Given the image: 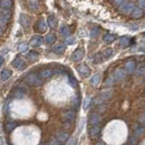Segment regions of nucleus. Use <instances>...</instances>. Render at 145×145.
Wrapping results in <instances>:
<instances>
[{"label":"nucleus","instance_id":"nucleus-29","mask_svg":"<svg viewBox=\"0 0 145 145\" xmlns=\"http://www.w3.org/2000/svg\"><path fill=\"white\" fill-rule=\"evenodd\" d=\"M103 56L101 53H98L94 56V58H93V63L94 65H98V63H101L103 61Z\"/></svg>","mask_w":145,"mask_h":145},{"label":"nucleus","instance_id":"nucleus-4","mask_svg":"<svg viewBox=\"0 0 145 145\" xmlns=\"http://www.w3.org/2000/svg\"><path fill=\"white\" fill-rule=\"evenodd\" d=\"M77 72H79V74L82 76V77H84V78H86V77L90 76L91 74V69L90 67H88L86 65H79L78 67H77Z\"/></svg>","mask_w":145,"mask_h":145},{"label":"nucleus","instance_id":"nucleus-46","mask_svg":"<svg viewBox=\"0 0 145 145\" xmlns=\"http://www.w3.org/2000/svg\"><path fill=\"white\" fill-rule=\"evenodd\" d=\"M3 34V29H2V27L0 26V35H1Z\"/></svg>","mask_w":145,"mask_h":145},{"label":"nucleus","instance_id":"nucleus-26","mask_svg":"<svg viewBox=\"0 0 145 145\" xmlns=\"http://www.w3.org/2000/svg\"><path fill=\"white\" fill-rule=\"evenodd\" d=\"M116 39V35L112 34H107L103 36V41L107 44H111Z\"/></svg>","mask_w":145,"mask_h":145},{"label":"nucleus","instance_id":"nucleus-19","mask_svg":"<svg viewBox=\"0 0 145 145\" xmlns=\"http://www.w3.org/2000/svg\"><path fill=\"white\" fill-rule=\"evenodd\" d=\"M101 78H102V75L100 74H94L92 77V79L90 80V84H92L93 87H96V86L100 84V82H101Z\"/></svg>","mask_w":145,"mask_h":145},{"label":"nucleus","instance_id":"nucleus-13","mask_svg":"<svg viewBox=\"0 0 145 145\" xmlns=\"http://www.w3.org/2000/svg\"><path fill=\"white\" fill-rule=\"evenodd\" d=\"M25 94V89L23 86H18L16 88L15 92H14V97L16 99H21L22 97H24V95Z\"/></svg>","mask_w":145,"mask_h":145},{"label":"nucleus","instance_id":"nucleus-36","mask_svg":"<svg viewBox=\"0 0 145 145\" xmlns=\"http://www.w3.org/2000/svg\"><path fill=\"white\" fill-rule=\"evenodd\" d=\"M144 72H145V67H144V65H139L138 68H137V74L139 75H143Z\"/></svg>","mask_w":145,"mask_h":145},{"label":"nucleus","instance_id":"nucleus-20","mask_svg":"<svg viewBox=\"0 0 145 145\" xmlns=\"http://www.w3.org/2000/svg\"><path fill=\"white\" fill-rule=\"evenodd\" d=\"M26 58L28 59L30 62H35L39 58V54L35 51H30L26 54Z\"/></svg>","mask_w":145,"mask_h":145},{"label":"nucleus","instance_id":"nucleus-7","mask_svg":"<svg viewBox=\"0 0 145 145\" xmlns=\"http://www.w3.org/2000/svg\"><path fill=\"white\" fill-rule=\"evenodd\" d=\"M134 9V5L131 4V3H124L122 4L121 7H120V12L121 13H123L126 14V15H130Z\"/></svg>","mask_w":145,"mask_h":145},{"label":"nucleus","instance_id":"nucleus-22","mask_svg":"<svg viewBox=\"0 0 145 145\" xmlns=\"http://www.w3.org/2000/svg\"><path fill=\"white\" fill-rule=\"evenodd\" d=\"M53 51L56 54H63L65 51V46L63 44H57L53 48Z\"/></svg>","mask_w":145,"mask_h":145},{"label":"nucleus","instance_id":"nucleus-1","mask_svg":"<svg viewBox=\"0 0 145 145\" xmlns=\"http://www.w3.org/2000/svg\"><path fill=\"white\" fill-rule=\"evenodd\" d=\"M25 82L31 86H39L42 84V81L39 78L38 75L35 74H29L25 77Z\"/></svg>","mask_w":145,"mask_h":145},{"label":"nucleus","instance_id":"nucleus-14","mask_svg":"<svg viewBox=\"0 0 145 145\" xmlns=\"http://www.w3.org/2000/svg\"><path fill=\"white\" fill-rule=\"evenodd\" d=\"M136 67V63L134 60H128L125 63L124 70L127 72H133Z\"/></svg>","mask_w":145,"mask_h":145},{"label":"nucleus","instance_id":"nucleus-38","mask_svg":"<svg viewBox=\"0 0 145 145\" xmlns=\"http://www.w3.org/2000/svg\"><path fill=\"white\" fill-rule=\"evenodd\" d=\"M69 81H70V84L74 86V87H76L77 86V82L75 81V78L74 76L72 75H69Z\"/></svg>","mask_w":145,"mask_h":145},{"label":"nucleus","instance_id":"nucleus-28","mask_svg":"<svg viewBox=\"0 0 145 145\" xmlns=\"http://www.w3.org/2000/svg\"><path fill=\"white\" fill-rule=\"evenodd\" d=\"M100 121V115L98 113H93V114L91 116L89 122L91 124H98V122Z\"/></svg>","mask_w":145,"mask_h":145},{"label":"nucleus","instance_id":"nucleus-3","mask_svg":"<svg viewBox=\"0 0 145 145\" xmlns=\"http://www.w3.org/2000/svg\"><path fill=\"white\" fill-rule=\"evenodd\" d=\"M12 65L13 67H15L16 69L19 70V71H23L26 68V63L23 58L21 57H16L15 60H13L12 62Z\"/></svg>","mask_w":145,"mask_h":145},{"label":"nucleus","instance_id":"nucleus-5","mask_svg":"<svg viewBox=\"0 0 145 145\" xmlns=\"http://www.w3.org/2000/svg\"><path fill=\"white\" fill-rule=\"evenodd\" d=\"M29 44L33 47H39L44 44V39L40 35H34L29 41Z\"/></svg>","mask_w":145,"mask_h":145},{"label":"nucleus","instance_id":"nucleus-23","mask_svg":"<svg viewBox=\"0 0 145 145\" xmlns=\"http://www.w3.org/2000/svg\"><path fill=\"white\" fill-rule=\"evenodd\" d=\"M56 41V36L54 33H49L45 36V42L48 44H52Z\"/></svg>","mask_w":145,"mask_h":145},{"label":"nucleus","instance_id":"nucleus-47","mask_svg":"<svg viewBox=\"0 0 145 145\" xmlns=\"http://www.w3.org/2000/svg\"><path fill=\"white\" fill-rule=\"evenodd\" d=\"M0 144H4V140L2 138H0Z\"/></svg>","mask_w":145,"mask_h":145},{"label":"nucleus","instance_id":"nucleus-40","mask_svg":"<svg viewBox=\"0 0 145 145\" xmlns=\"http://www.w3.org/2000/svg\"><path fill=\"white\" fill-rule=\"evenodd\" d=\"M138 5L140 8L145 7V0H138Z\"/></svg>","mask_w":145,"mask_h":145},{"label":"nucleus","instance_id":"nucleus-17","mask_svg":"<svg viewBox=\"0 0 145 145\" xmlns=\"http://www.w3.org/2000/svg\"><path fill=\"white\" fill-rule=\"evenodd\" d=\"M59 31H60V34L63 36H68L71 33V29H70V26L67 25L65 24H63L61 25L60 28H59Z\"/></svg>","mask_w":145,"mask_h":145},{"label":"nucleus","instance_id":"nucleus-11","mask_svg":"<svg viewBox=\"0 0 145 145\" xmlns=\"http://www.w3.org/2000/svg\"><path fill=\"white\" fill-rule=\"evenodd\" d=\"M126 72L125 70L121 69V68H118L114 72V79L118 82H121L125 78Z\"/></svg>","mask_w":145,"mask_h":145},{"label":"nucleus","instance_id":"nucleus-39","mask_svg":"<svg viewBox=\"0 0 145 145\" xmlns=\"http://www.w3.org/2000/svg\"><path fill=\"white\" fill-rule=\"evenodd\" d=\"M15 127H16V125L14 123H7V130L8 131H11L14 128H15Z\"/></svg>","mask_w":145,"mask_h":145},{"label":"nucleus","instance_id":"nucleus-25","mask_svg":"<svg viewBox=\"0 0 145 145\" xmlns=\"http://www.w3.org/2000/svg\"><path fill=\"white\" fill-rule=\"evenodd\" d=\"M13 5L12 0H1L0 1V7L5 9H9Z\"/></svg>","mask_w":145,"mask_h":145},{"label":"nucleus","instance_id":"nucleus-33","mask_svg":"<svg viewBox=\"0 0 145 145\" xmlns=\"http://www.w3.org/2000/svg\"><path fill=\"white\" fill-rule=\"evenodd\" d=\"M75 41H76V39L74 36H68L65 41V44H74L75 43Z\"/></svg>","mask_w":145,"mask_h":145},{"label":"nucleus","instance_id":"nucleus-42","mask_svg":"<svg viewBox=\"0 0 145 145\" xmlns=\"http://www.w3.org/2000/svg\"><path fill=\"white\" fill-rule=\"evenodd\" d=\"M30 6L33 7V8H35V9H37L38 8V6H37V4H36L34 0H30Z\"/></svg>","mask_w":145,"mask_h":145},{"label":"nucleus","instance_id":"nucleus-8","mask_svg":"<svg viewBox=\"0 0 145 145\" xmlns=\"http://www.w3.org/2000/svg\"><path fill=\"white\" fill-rule=\"evenodd\" d=\"M101 133V127L98 124H93L92 127L89 129V135L91 136L92 138H94L98 136Z\"/></svg>","mask_w":145,"mask_h":145},{"label":"nucleus","instance_id":"nucleus-30","mask_svg":"<svg viewBox=\"0 0 145 145\" xmlns=\"http://www.w3.org/2000/svg\"><path fill=\"white\" fill-rule=\"evenodd\" d=\"M0 15L3 16L4 17L7 18V19L9 20L11 17V12L8 10V9H5V8H2V10L0 11Z\"/></svg>","mask_w":145,"mask_h":145},{"label":"nucleus","instance_id":"nucleus-15","mask_svg":"<svg viewBox=\"0 0 145 145\" xmlns=\"http://www.w3.org/2000/svg\"><path fill=\"white\" fill-rule=\"evenodd\" d=\"M113 94V91L112 89H109V90H106V91H103V92L101 93V96L99 97V101H105V100H108L112 98Z\"/></svg>","mask_w":145,"mask_h":145},{"label":"nucleus","instance_id":"nucleus-21","mask_svg":"<svg viewBox=\"0 0 145 145\" xmlns=\"http://www.w3.org/2000/svg\"><path fill=\"white\" fill-rule=\"evenodd\" d=\"M12 76V71L7 69V68H5L1 72V79L3 81H7L8 80L10 77Z\"/></svg>","mask_w":145,"mask_h":145},{"label":"nucleus","instance_id":"nucleus-41","mask_svg":"<svg viewBox=\"0 0 145 145\" xmlns=\"http://www.w3.org/2000/svg\"><path fill=\"white\" fill-rule=\"evenodd\" d=\"M99 33V29H96V28H93L92 30V32H91V35H92V37H94V36H96Z\"/></svg>","mask_w":145,"mask_h":145},{"label":"nucleus","instance_id":"nucleus-31","mask_svg":"<svg viewBox=\"0 0 145 145\" xmlns=\"http://www.w3.org/2000/svg\"><path fill=\"white\" fill-rule=\"evenodd\" d=\"M27 49H28V45H27V44L25 42L19 44V45H18V47H17V50L21 53H24V52L27 51Z\"/></svg>","mask_w":145,"mask_h":145},{"label":"nucleus","instance_id":"nucleus-43","mask_svg":"<svg viewBox=\"0 0 145 145\" xmlns=\"http://www.w3.org/2000/svg\"><path fill=\"white\" fill-rule=\"evenodd\" d=\"M124 0H114V4L116 5V6H120V5H121L122 3H123Z\"/></svg>","mask_w":145,"mask_h":145},{"label":"nucleus","instance_id":"nucleus-34","mask_svg":"<svg viewBox=\"0 0 145 145\" xmlns=\"http://www.w3.org/2000/svg\"><path fill=\"white\" fill-rule=\"evenodd\" d=\"M112 48H107V49H105L103 51V56L105 57V58H109V57L112 56Z\"/></svg>","mask_w":145,"mask_h":145},{"label":"nucleus","instance_id":"nucleus-10","mask_svg":"<svg viewBox=\"0 0 145 145\" xmlns=\"http://www.w3.org/2000/svg\"><path fill=\"white\" fill-rule=\"evenodd\" d=\"M56 139L57 140V142L63 143V142H65L68 139H69V133H66V131H60V133H57Z\"/></svg>","mask_w":145,"mask_h":145},{"label":"nucleus","instance_id":"nucleus-35","mask_svg":"<svg viewBox=\"0 0 145 145\" xmlns=\"http://www.w3.org/2000/svg\"><path fill=\"white\" fill-rule=\"evenodd\" d=\"M143 133H144V128L142 126H140V127H138L137 129L135 130V131H134V133H135V135L136 136H140V135H142L143 134Z\"/></svg>","mask_w":145,"mask_h":145},{"label":"nucleus","instance_id":"nucleus-6","mask_svg":"<svg viewBox=\"0 0 145 145\" xmlns=\"http://www.w3.org/2000/svg\"><path fill=\"white\" fill-rule=\"evenodd\" d=\"M84 56V48H79L76 49L72 54V60L74 62H79Z\"/></svg>","mask_w":145,"mask_h":145},{"label":"nucleus","instance_id":"nucleus-32","mask_svg":"<svg viewBox=\"0 0 145 145\" xmlns=\"http://www.w3.org/2000/svg\"><path fill=\"white\" fill-rule=\"evenodd\" d=\"M91 103H92V97H90V96L86 97L85 100H84V105H83L84 110H87V109L90 107Z\"/></svg>","mask_w":145,"mask_h":145},{"label":"nucleus","instance_id":"nucleus-44","mask_svg":"<svg viewBox=\"0 0 145 145\" xmlns=\"http://www.w3.org/2000/svg\"><path fill=\"white\" fill-rule=\"evenodd\" d=\"M4 58H3V56H0V66H1L3 63H4Z\"/></svg>","mask_w":145,"mask_h":145},{"label":"nucleus","instance_id":"nucleus-24","mask_svg":"<svg viewBox=\"0 0 145 145\" xmlns=\"http://www.w3.org/2000/svg\"><path fill=\"white\" fill-rule=\"evenodd\" d=\"M131 44V41L130 39L127 37V36H123V37H121L120 39V46L121 48H126L128 47Z\"/></svg>","mask_w":145,"mask_h":145},{"label":"nucleus","instance_id":"nucleus-2","mask_svg":"<svg viewBox=\"0 0 145 145\" xmlns=\"http://www.w3.org/2000/svg\"><path fill=\"white\" fill-rule=\"evenodd\" d=\"M75 112L74 110H68L66 112H63V122L65 124H68V125H71L72 122L74 121L75 120Z\"/></svg>","mask_w":145,"mask_h":145},{"label":"nucleus","instance_id":"nucleus-18","mask_svg":"<svg viewBox=\"0 0 145 145\" xmlns=\"http://www.w3.org/2000/svg\"><path fill=\"white\" fill-rule=\"evenodd\" d=\"M131 17L134 18V19H139V18L142 17L143 16V11L142 8H134L131 13Z\"/></svg>","mask_w":145,"mask_h":145},{"label":"nucleus","instance_id":"nucleus-45","mask_svg":"<svg viewBox=\"0 0 145 145\" xmlns=\"http://www.w3.org/2000/svg\"><path fill=\"white\" fill-rule=\"evenodd\" d=\"M3 131V127H2V124H1V122H0V134H1V133Z\"/></svg>","mask_w":145,"mask_h":145},{"label":"nucleus","instance_id":"nucleus-27","mask_svg":"<svg viewBox=\"0 0 145 145\" xmlns=\"http://www.w3.org/2000/svg\"><path fill=\"white\" fill-rule=\"evenodd\" d=\"M37 30L41 32V33H44V32L47 30V25L44 20L40 21L37 24Z\"/></svg>","mask_w":145,"mask_h":145},{"label":"nucleus","instance_id":"nucleus-12","mask_svg":"<svg viewBox=\"0 0 145 145\" xmlns=\"http://www.w3.org/2000/svg\"><path fill=\"white\" fill-rule=\"evenodd\" d=\"M54 74V69H51V68H44V69L41 70L39 72L40 76L44 79H47V78H49V77L53 76Z\"/></svg>","mask_w":145,"mask_h":145},{"label":"nucleus","instance_id":"nucleus-37","mask_svg":"<svg viewBox=\"0 0 145 145\" xmlns=\"http://www.w3.org/2000/svg\"><path fill=\"white\" fill-rule=\"evenodd\" d=\"M8 22V19L6 17H4L3 16L0 15V25H6Z\"/></svg>","mask_w":145,"mask_h":145},{"label":"nucleus","instance_id":"nucleus-16","mask_svg":"<svg viewBox=\"0 0 145 145\" xmlns=\"http://www.w3.org/2000/svg\"><path fill=\"white\" fill-rule=\"evenodd\" d=\"M47 23H48V25L51 27L52 29L57 28V19L54 15H50L47 17Z\"/></svg>","mask_w":145,"mask_h":145},{"label":"nucleus","instance_id":"nucleus-9","mask_svg":"<svg viewBox=\"0 0 145 145\" xmlns=\"http://www.w3.org/2000/svg\"><path fill=\"white\" fill-rule=\"evenodd\" d=\"M19 20H20V24L24 27H28L30 25L31 17L28 15H26V14H21Z\"/></svg>","mask_w":145,"mask_h":145}]
</instances>
